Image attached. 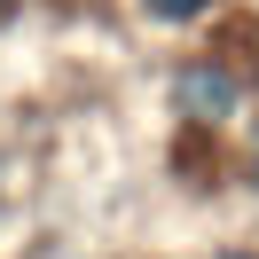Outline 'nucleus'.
<instances>
[{
  "label": "nucleus",
  "instance_id": "2",
  "mask_svg": "<svg viewBox=\"0 0 259 259\" xmlns=\"http://www.w3.org/2000/svg\"><path fill=\"white\" fill-rule=\"evenodd\" d=\"M204 8H212V0H142V16H149V24H196Z\"/></svg>",
  "mask_w": 259,
  "mask_h": 259
},
{
  "label": "nucleus",
  "instance_id": "1",
  "mask_svg": "<svg viewBox=\"0 0 259 259\" xmlns=\"http://www.w3.org/2000/svg\"><path fill=\"white\" fill-rule=\"evenodd\" d=\"M236 110H243V79L220 55H189V63L173 71V118H189V126H228Z\"/></svg>",
  "mask_w": 259,
  "mask_h": 259
},
{
  "label": "nucleus",
  "instance_id": "4",
  "mask_svg": "<svg viewBox=\"0 0 259 259\" xmlns=\"http://www.w3.org/2000/svg\"><path fill=\"white\" fill-rule=\"evenodd\" d=\"M251 189H259V142H251Z\"/></svg>",
  "mask_w": 259,
  "mask_h": 259
},
{
  "label": "nucleus",
  "instance_id": "3",
  "mask_svg": "<svg viewBox=\"0 0 259 259\" xmlns=\"http://www.w3.org/2000/svg\"><path fill=\"white\" fill-rule=\"evenodd\" d=\"M212 259H259V251H251V243H228V251H212Z\"/></svg>",
  "mask_w": 259,
  "mask_h": 259
}]
</instances>
